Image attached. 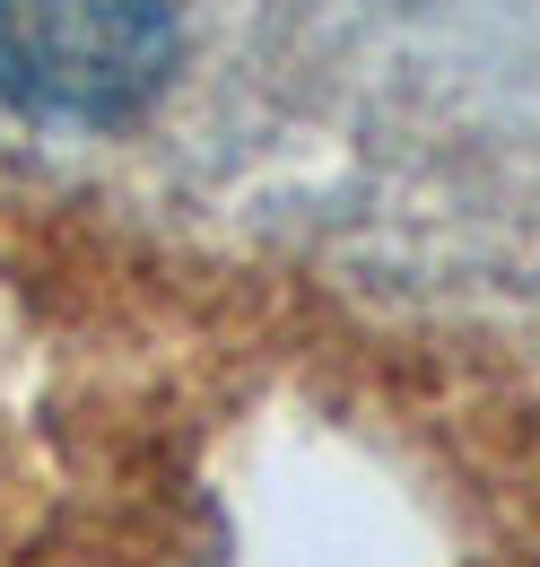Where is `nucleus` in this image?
Instances as JSON below:
<instances>
[{
  "mask_svg": "<svg viewBox=\"0 0 540 567\" xmlns=\"http://www.w3.org/2000/svg\"><path fill=\"white\" fill-rule=\"evenodd\" d=\"M175 71L166 0H0V96L53 123H123Z\"/></svg>",
  "mask_w": 540,
  "mask_h": 567,
  "instance_id": "f257e3e1",
  "label": "nucleus"
}]
</instances>
